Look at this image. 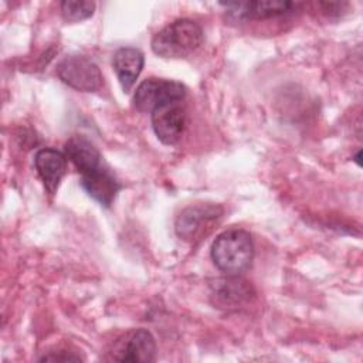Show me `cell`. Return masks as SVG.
<instances>
[{
  "label": "cell",
  "instance_id": "1",
  "mask_svg": "<svg viewBox=\"0 0 363 363\" xmlns=\"http://www.w3.org/2000/svg\"><path fill=\"white\" fill-rule=\"evenodd\" d=\"M254 258L251 234L242 228H228L218 234L211 245V259L225 275H240Z\"/></svg>",
  "mask_w": 363,
  "mask_h": 363
},
{
  "label": "cell",
  "instance_id": "2",
  "mask_svg": "<svg viewBox=\"0 0 363 363\" xmlns=\"http://www.w3.org/2000/svg\"><path fill=\"white\" fill-rule=\"evenodd\" d=\"M201 27L190 18H179L163 27L152 38V50L163 58H184L203 43Z\"/></svg>",
  "mask_w": 363,
  "mask_h": 363
},
{
  "label": "cell",
  "instance_id": "3",
  "mask_svg": "<svg viewBox=\"0 0 363 363\" xmlns=\"http://www.w3.org/2000/svg\"><path fill=\"white\" fill-rule=\"evenodd\" d=\"M223 214V206L216 203L191 204L177 216L174 223L176 234L187 242L200 241L216 227Z\"/></svg>",
  "mask_w": 363,
  "mask_h": 363
},
{
  "label": "cell",
  "instance_id": "4",
  "mask_svg": "<svg viewBox=\"0 0 363 363\" xmlns=\"http://www.w3.org/2000/svg\"><path fill=\"white\" fill-rule=\"evenodd\" d=\"M186 86L182 82L150 77L142 81L136 88L133 102L136 109H139L140 112L152 113L156 108L162 105L183 101Z\"/></svg>",
  "mask_w": 363,
  "mask_h": 363
},
{
  "label": "cell",
  "instance_id": "5",
  "mask_svg": "<svg viewBox=\"0 0 363 363\" xmlns=\"http://www.w3.org/2000/svg\"><path fill=\"white\" fill-rule=\"evenodd\" d=\"M58 78L68 86L82 91H96L102 84V74L98 65L84 55H68L57 65Z\"/></svg>",
  "mask_w": 363,
  "mask_h": 363
},
{
  "label": "cell",
  "instance_id": "6",
  "mask_svg": "<svg viewBox=\"0 0 363 363\" xmlns=\"http://www.w3.org/2000/svg\"><path fill=\"white\" fill-rule=\"evenodd\" d=\"M252 286L238 275L218 278L210 285L211 303L224 311H237L254 299Z\"/></svg>",
  "mask_w": 363,
  "mask_h": 363
},
{
  "label": "cell",
  "instance_id": "7",
  "mask_svg": "<svg viewBox=\"0 0 363 363\" xmlns=\"http://www.w3.org/2000/svg\"><path fill=\"white\" fill-rule=\"evenodd\" d=\"M152 126L162 143H177L186 128V108L183 101L170 102L156 108L152 112Z\"/></svg>",
  "mask_w": 363,
  "mask_h": 363
},
{
  "label": "cell",
  "instance_id": "8",
  "mask_svg": "<svg viewBox=\"0 0 363 363\" xmlns=\"http://www.w3.org/2000/svg\"><path fill=\"white\" fill-rule=\"evenodd\" d=\"M115 360L119 362H153L156 359V342L147 329H135L119 340L115 349Z\"/></svg>",
  "mask_w": 363,
  "mask_h": 363
},
{
  "label": "cell",
  "instance_id": "9",
  "mask_svg": "<svg viewBox=\"0 0 363 363\" xmlns=\"http://www.w3.org/2000/svg\"><path fill=\"white\" fill-rule=\"evenodd\" d=\"M228 11V16L234 21L244 20H262L285 13H291L298 7L292 1H238V3H225L223 4Z\"/></svg>",
  "mask_w": 363,
  "mask_h": 363
},
{
  "label": "cell",
  "instance_id": "10",
  "mask_svg": "<svg viewBox=\"0 0 363 363\" xmlns=\"http://www.w3.org/2000/svg\"><path fill=\"white\" fill-rule=\"evenodd\" d=\"M81 186L89 197L104 207H109L118 191L122 189V184L115 174L104 164L95 170L81 174Z\"/></svg>",
  "mask_w": 363,
  "mask_h": 363
},
{
  "label": "cell",
  "instance_id": "11",
  "mask_svg": "<svg viewBox=\"0 0 363 363\" xmlns=\"http://www.w3.org/2000/svg\"><path fill=\"white\" fill-rule=\"evenodd\" d=\"M34 166L45 190L54 194L67 172V156L54 147H43L34 156Z\"/></svg>",
  "mask_w": 363,
  "mask_h": 363
},
{
  "label": "cell",
  "instance_id": "12",
  "mask_svg": "<svg viewBox=\"0 0 363 363\" xmlns=\"http://www.w3.org/2000/svg\"><path fill=\"white\" fill-rule=\"evenodd\" d=\"M145 64L143 52L135 47L118 48L112 58V65L125 92L135 85Z\"/></svg>",
  "mask_w": 363,
  "mask_h": 363
},
{
  "label": "cell",
  "instance_id": "13",
  "mask_svg": "<svg viewBox=\"0 0 363 363\" xmlns=\"http://www.w3.org/2000/svg\"><path fill=\"white\" fill-rule=\"evenodd\" d=\"M64 155L84 174L102 166V156L96 146L84 136H72L64 145Z\"/></svg>",
  "mask_w": 363,
  "mask_h": 363
},
{
  "label": "cell",
  "instance_id": "14",
  "mask_svg": "<svg viewBox=\"0 0 363 363\" xmlns=\"http://www.w3.org/2000/svg\"><path fill=\"white\" fill-rule=\"evenodd\" d=\"M61 16L68 23L89 18L95 11V3L86 0H65L60 4Z\"/></svg>",
  "mask_w": 363,
  "mask_h": 363
},
{
  "label": "cell",
  "instance_id": "15",
  "mask_svg": "<svg viewBox=\"0 0 363 363\" xmlns=\"http://www.w3.org/2000/svg\"><path fill=\"white\" fill-rule=\"evenodd\" d=\"M61 353L62 352H58L55 354H45L40 360L41 362H45V360L47 362L48 360H51V362H78V360H81V357L74 353H67V352H65V354H61Z\"/></svg>",
  "mask_w": 363,
  "mask_h": 363
},
{
  "label": "cell",
  "instance_id": "16",
  "mask_svg": "<svg viewBox=\"0 0 363 363\" xmlns=\"http://www.w3.org/2000/svg\"><path fill=\"white\" fill-rule=\"evenodd\" d=\"M360 155H362V152H359V153L356 155V157H354V162H356L359 166H360V159H359V157H360Z\"/></svg>",
  "mask_w": 363,
  "mask_h": 363
}]
</instances>
